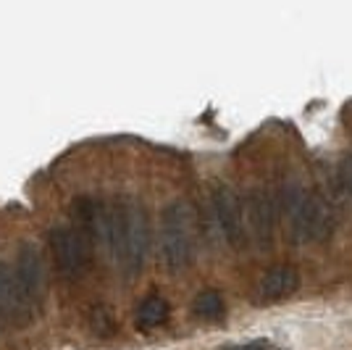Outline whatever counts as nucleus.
Listing matches in <instances>:
<instances>
[{"label":"nucleus","mask_w":352,"mask_h":350,"mask_svg":"<svg viewBox=\"0 0 352 350\" xmlns=\"http://www.w3.org/2000/svg\"><path fill=\"white\" fill-rule=\"evenodd\" d=\"M32 313H34V306L21 290L16 271L8 269V263L0 261V316L16 327H24L32 321Z\"/></svg>","instance_id":"6"},{"label":"nucleus","mask_w":352,"mask_h":350,"mask_svg":"<svg viewBox=\"0 0 352 350\" xmlns=\"http://www.w3.org/2000/svg\"><path fill=\"white\" fill-rule=\"evenodd\" d=\"M210 200H213V214H216L221 234L226 237V243L232 248H242V243H245V211H242V203L234 195V190L229 185H216L210 192Z\"/></svg>","instance_id":"3"},{"label":"nucleus","mask_w":352,"mask_h":350,"mask_svg":"<svg viewBox=\"0 0 352 350\" xmlns=\"http://www.w3.org/2000/svg\"><path fill=\"white\" fill-rule=\"evenodd\" d=\"M339 185L342 190L352 195V156H344L342 158V166H339Z\"/></svg>","instance_id":"12"},{"label":"nucleus","mask_w":352,"mask_h":350,"mask_svg":"<svg viewBox=\"0 0 352 350\" xmlns=\"http://www.w3.org/2000/svg\"><path fill=\"white\" fill-rule=\"evenodd\" d=\"M297 287H300V274L292 266H274L258 282V295L261 300H279L292 295Z\"/></svg>","instance_id":"8"},{"label":"nucleus","mask_w":352,"mask_h":350,"mask_svg":"<svg viewBox=\"0 0 352 350\" xmlns=\"http://www.w3.org/2000/svg\"><path fill=\"white\" fill-rule=\"evenodd\" d=\"M166 319H168V303L161 295H147L145 300L140 303V308H137V324L145 327V329L161 327Z\"/></svg>","instance_id":"10"},{"label":"nucleus","mask_w":352,"mask_h":350,"mask_svg":"<svg viewBox=\"0 0 352 350\" xmlns=\"http://www.w3.org/2000/svg\"><path fill=\"white\" fill-rule=\"evenodd\" d=\"M126 269L124 274L126 277H137L142 263L147 256V245H150V227H147L145 208L134 200H126Z\"/></svg>","instance_id":"5"},{"label":"nucleus","mask_w":352,"mask_h":350,"mask_svg":"<svg viewBox=\"0 0 352 350\" xmlns=\"http://www.w3.org/2000/svg\"><path fill=\"white\" fill-rule=\"evenodd\" d=\"M248 216L252 221V232L261 240L271 237V203L263 192H252L248 200Z\"/></svg>","instance_id":"9"},{"label":"nucleus","mask_w":352,"mask_h":350,"mask_svg":"<svg viewBox=\"0 0 352 350\" xmlns=\"http://www.w3.org/2000/svg\"><path fill=\"white\" fill-rule=\"evenodd\" d=\"M221 350H271L268 340H250V342H236V345H226Z\"/></svg>","instance_id":"13"},{"label":"nucleus","mask_w":352,"mask_h":350,"mask_svg":"<svg viewBox=\"0 0 352 350\" xmlns=\"http://www.w3.org/2000/svg\"><path fill=\"white\" fill-rule=\"evenodd\" d=\"M50 250L58 271L66 279H76L87 266V248L74 227H56L50 232Z\"/></svg>","instance_id":"4"},{"label":"nucleus","mask_w":352,"mask_h":350,"mask_svg":"<svg viewBox=\"0 0 352 350\" xmlns=\"http://www.w3.org/2000/svg\"><path fill=\"white\" fill-rule=\"evenodd\" d=\"M192 208L184 200H174L163 208L161 219V253L168 271H184L195 256V243H192Z\"/></svg>","instance_id":"1"},{"label":"nucleus","mask_w":352,"mask_h":350,"mask_svg":"<svg viewBox=\"0 0 352 350\" xmlns=\"http://www.w3.org/2000/svg\"><path fill=\"white\" fill-rule=\"evenodd\" d=\"M192 311L197 316H203V319H219L221 313H223V300H221V295L216 290H206L195 298Z\"/></svg>","instance_id":"11"},{"label":"nucleus","mask_w":352,"mask_h":350,"mask_svg":"<svg viewBox=\"0 0 352 350\" xmlns=\"http://www.w3.org/2000/svg\"><path fill=\"white\" fill-rule=\"evenodd\" d=\"M294 243H316L331 232V205L321 195L294 198L289 203Z\"/></svg>","instance_id":"2"},{"label":"nucleus","mask_w":352,"mask_h":350,"mask_svg":"<svg viewBox=\"0 0 352 350\" xmlns=\"http://www.w3.org/2000/svg\"><path fill=\"white\" fill-rule=\"evenodd\" d=\"M14 271H16L19 285H21V290H24V295L30 298V303L34 306V303L40 300V295H43V285H45L43 258H40V253H37L34 245L24 243V245L19 248V258H16Z\"/></svg>","instance_id":"7"}]
</instances>
